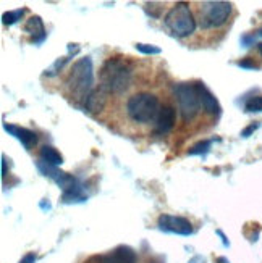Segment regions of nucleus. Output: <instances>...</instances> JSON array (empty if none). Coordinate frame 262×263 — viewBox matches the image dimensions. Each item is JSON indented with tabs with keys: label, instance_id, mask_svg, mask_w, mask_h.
I'll return each mask as SVG.
<instances>
[{
	"label": "nucleus",
	"instance_id": "1",
	"mask_svg": "<svg viewBox=\"0 0 262 263\" xmlns=\"http://www.w3.org/2000/svg\"><path fill=\"white\" fill-rule=\"evenodd\" d=\"M100 89L107 94H123L131 86V66L120 57H112L100 68Z\"/></svg>",
	"mask_w": 262,
	"mask_h": 263
},
{
	"label": "nucleus",
	"instance_id": "2",
	"mask_svg": "<svg viewBox=\"0 0 262 263\" xmlns=\"http://www.w3.org/2000/svg\"><path fill=\"white\" fill-rule=\"evenodd\" d=\"M66 86L78 104H84L88 96L94 90V68L89 57H83L73 63L70 76L66 79Z\"/></svg>",
	"mask_w": 262,
	"mask_h": 263
},
{
	"label": "nucleus",
	"instance_id": "3",
	"mask_svg": "<svg viewBox=\"0 0 262 263\" xmlns=\"http://www.w3.org/2000/svg\"><path fill=\"white\" fill-rule=\"evenodd\" d=\"M127 113L136 123H151L157 120L159 113H161V104L154 94L139 92L128 99Z\"/></svg>",
	"mask_w": 262,
	"mask_h": 263
},
{
	"label": "nucleus",
	"instance_id": "4",
	"mask_svg": "<svg viewBox=\"0 0 262 263\" xmlns=\"http://www.w3.org/2000/svg\"><path fill=\"white\" fill-rule=\"evenodd\" d=\"M167 29L177 37H186L196 29V18L186 2H178L165 15Z\"/></svg>",
	"mask_w": 262,
	"mask_h": 263
},
{
	"label": "nucleus",
	"instance_id": "5",
	"mask_svg": "<svg viewBox=\"0 0 262 263\" xmlns=\"http://www.w3.org/2000/svg\"><path fill=\"white\" fill-rule=\"evenodd\" d=\"M232 13V4L222 2V0H212V2H202L198 10L199 26L202 29H214L225 25Z\"/></svg>",
	"mask_w": 262,
	"mask_h": 263
},
{
	"label": "nucleus",
	"instance_id": "6",
	"mask_svg": "<svg viewBox=\"0 0 262 263\" xmlns=\"http://www.w3.org/2000/svg\"><path fill=\"white\" fill-rule=\"evenodd\" d=\"M173 92L178 102V108H180V115L183 118V121H191L195 118L199 108H201V99L196 84H189V83H180L173 87Z\"/></svg>",
	"mask_w": 262,
	"mask_h": 263
},
{
	"label": "nucleus",
	"instance_id": "7",
	"mask_svg": "<svg viewBox=\"0 0 262 263\" xmlns=\"http://www.w3.org/2000/svg\"><path fill=\"white\" fill-rule=\"evenodd\" d=\"M159 230H162L165 233H172V234H180V236H191L193 234V224L183 218V216H175V215H161L157 220Z\"/></svg>",
	"mask_w": 262,
	"mask_h": 263
},
{
	"label": "nucleus",
	"instance_id": "8",
	"mask_svg": "<svg viewBox=\"0 0 262 263\" xmlns=\"http://www.w3.org/2000/svg\"><path fill=\"white\" fill-rule=\"evenodd\" d=\"M196 87H198L201 105H202L204 111L209 113V115H212V117H219L220 111H222V107L219 104V100L214 97V94L202 83H196Z\"/></svg>",
	"mask_w": 262,
	"mask_h": 263
},
{
	"label": "nucleus",
	"instance_id": "9",
	"mask_svg": "<svg viewBox=\"0 0 262 263\" xmlns=\"http://www.w3.org/2000/svg\"><path fill=\"white\" fill-rule=\"evenodd\" d=\"M173 126H175V108L170 105H164L155 120V133L164 136L172 131Z\"/></svg>",
	"mask_w": 262,
	"mask_h": 263
},
{
	"label": "nucleus",
	"instance_id": "10",
	"mask_svg": "<svg viewBox=\"0 0 262 263\" xmlns=\"http://www.w3.org/2000/svg\"><path fill=\"white\" fill-rule=\"evenodd\" d=\"M4 128L7 133H10L13 137H16V139L25 145L26 151H31V147L38 142V136L36 133H32L31 129H26V128H20V126H15V124H8L5 123Z\"/></svg>",
	"mask_w": 262,
	"mask_h": 263
},
{
	"label": "nucleus",
	"instance_id": "11",
	"mask_svg": "<svg viewBox=\"0 0 262 263\" xmlns=\"http://www.w3.org/2000/svg\"><path fill=\"white\" fill-rule=\"evenodd\" d=\"M25 32H28L29 36H32L31 42L32 44H42L47 37V32H45L44 28V21L41 20V16H31L26 23H25Z\"/></svg>",
	"mask_w": 262,
	"mask_h": 263
},
{
	"label": "nucleus",
	"instance_id": "12",
	"mask_svg": "<svg viewBox=\"0 0 262 263\" xmlns=\"http://www.w3.org/2000/svg\"><path fill=\"white\" fill-rule=\"evenodd\" d=\"M106 102H107V92L99 87V89H94L93 92L88 96L83 107L91 113H97V111H100L102 108H104Z\"/></svg>",
	"mask_w": 262,
	"mask_h": 263
},
{
	"label": "nucleus",
	"instance_id": "13",
	"mask_svg": "<svg viewBox=\"0 0 262 263\" xmlns=\"http://www.w3.org/2000/svg\"><path fill=\"white\" fill-rule=\"evenodd\" d=\"M39 160L44 163H47L50 166H59L63 163V157L62 154L57 151L55 147L52 145H44L41 148V152H39Z\"/></svg>",
	"mask_w": 262,
	"mask_h": 263
},
{
	"label": "nucleus",
	"instance_id": "14",
	"mask_svg": "<svg viewBox=\"0 0 262 263\" xmlns=\"http://www.w3.org/2000/svg\"><path fill=\"white\" fill-rule=\"evenodd\" d=\"M109 255H110L113 263H136L134 250L128 246H120Z\"/></svg>",
	"mask_w": 262,
	"mask_h": 263
},
{
	"label": "nucleus",
	"instance_id": "15",
	"mask_svg": "<svg viewBox=\"0 0 262 263\" xmlns=\"http://www.w3.org/2000/svg\"><path fill=\"white\" fill-rule=\"evenodd\" d=\"M78 52H79L78 44H70V45H68V55L62 57V59H59V60H55V63L49 68V70H45V76H55L65 66V63L70 60L73 55H76Z\"/></svg>",
	"mask_w": 262,
	"mask_h": 263
},
{
	"label": "nucleus",
	"instance_id": "16",
	"mask_svg": "<svg viewBox=\"0 0 262 263\" xmlns=\"http://www.w3.org/2000/svg\"><path fill=\"white\" fill-rule=\"evenodd\" d=\"M23 15H25V8H18L15 11H7V13L2 15V23L7 26L16 25V23L23 18Z\"/></svg>",
	"mask_w": 262,
	"mask_h": 263
},
{
	"label": "nucleus",
	"instance_id": "17",
	"mask_svg": "<svg viewBox=\"0 0 262 263\" xmlns=\"http://www.w3.org/2000/svg\"><path fill=\"white\" fill-rule=\"evenodd\" d=\"M211 145H212V141H201V142L195 144L189 148L188 155H204V154H207Z\"/></svg>",
	"mask_w": 262,
	"mask_h": 263
},
{
	"label": "nucleus",
	"instance_id": "18",
	"mask_svg": "<svg viewBox=\"0 0 262 263\" xmlns=\"http://www.w3.org/2000/svg\"><path fill=\"white\" fill-rule=\"evenodd\" d=\"M246 111L249 113H259L262 111V96H254L251 97L248 102H246V105H244Z\"/></svg>",
	"mask_w": 262,
	"mask_h": 263
},
{
	"label": "nucleus",
	"instance_id": "19",
	"mask_svg": "<svg viewBox=\"0 0 262 263\" xmlns=\"http://www.w3.org/2000/svg\"><path fill=\"white\" fill-rule=\"evenodd\" d=\"M136 50H139L141 53H146V55H157L161 53V47H157V45H152V44H136Z\"/></svg>",
	"mask_w": 262,
	"mask_h": 263
},
{
	"label": "nucleus",
	"instance_id": "20",
	"mask_svg": "<svg viewBox=\"0 0 262 263\" xmlns=\"http://www.w3.org/2000/svg\"><path fill=\"white\" fill-rule=\"evenodd\" d=\"M238 66H240V68H248V70H256V68H259V65L254 63L251 59H244L241 62H238Z\"/></svg>",
	"mask_w": 262,
	"mask_h": 263
},
{
	"label": "nucleus",
	"instance_id": "21",
	"mask_svg": "<svg viewBox=\"0 0 262 263\" xmlns=\"http://www.w3.org/2000/svg\"><path fill=\"white\" fill-rule=\"evenodd\" d=\"M259 126H260L259 123H253V124H249V126H248L246 129H243V131H241V136H243V137H249V136H251V134H253V133H254V131L259 128Z\"/></svg>",
	"mask_w": 262,
	"mask_h": 263
},
{
	"label": "nucleus",
	"instance_id": "22",
	"mask_svg": "<svg viewBox=\"0 0 262 263\" xmlns=\"http://www.w3.org/2000/svg\"><path fill=\"white\" fill-rule=\"evenodd\" d=\"M20 263H36V254H34V252L26 254L25 257L20 260Z\"/></svg>",
	"mask_w": 262,
	"mask_h": 263
},
{
	"label": "nucleus",
	"instance_id": "23",
	"mask_svg": "<svg viewBox=\"0 0 262 263\" xmlns=\"http://www.w3.org/2000/svg\"><path fill=\"white\" fill-rule=\"evenodd\" d=\"M188 263H206V258L201 257V255H196V257H193Z\"/></svg>",
	"mask_w": 262,
	"mask_h": 263
},
{
	"label": "nucleus",
	"instance_id": "24",
	"mask_svg": "<svg viewBox=\"0 0 262 263\" xmlns=\"http://www.w3.org/2000/svg\"><path fill=\"white\" fill-rule=\"evenodd\" d=\"M7 176V157L2 155V178Z\"/></svg>",
	"mask_w": 262,
	"mask_h": 263
},
{
	"label": "nucleus",
	"instance_id": "25",
	"mask_svg": "<svg viewBox=\"0 0 262 263\" xmlns=\"http://www.w3.org/2000/svg\"><path fill=\"white\" fill-rule=\"evenodd\" d=\"M217 234H219V236L222 237V241H223V246H229V241H226V237L223 236V233H222V231H217Z\"/></svg>",
	"mask_w": 262,
	"mask_h": 263
},
{
	"label": "nucleus",
	"instance_id": "26",
	"mask_svg": "<svg viewBox=\"0 0 262 263\" xmlns=\"http://www.w3.org/2000/svg\"><path fill=\"white\" fill-rule=\"evenodd\" d=\"M253 37L256 39V37H262V28L259 29V31H256V34H253Z\"/></svg>",
	"mask_w": 262,
	"mask_h": 263
},
{
	"label": "nucleus",
	"instance_id": "27",
	"mask_svg": "<svg viewBox=\"0 0 262 263\" xmlns=\"http://www.w3.org/2000/svg\"><path fill=\"white\" fill-rule=\"evenodd\" d=\"M217 263H230L226 258H223V257H220V258H217Z\"/></svg>",
	"mask_w": 262,
	"mask_h": 263
},
{
	"label": "nucleus",
	"instance_id": "28",
	"mask_svg": "<svg viewBox=\"0 0 262 263\" xmlns=\"http://www.w3.org/2000/svg\"><path fill=\"white\" fill-rule=\"evenodd\" d=\"M257 47H259V52L262 53V42H260V44H257Z\"/></svg>",
	"mask_w": 262,
	"mask_h": 263
}]
</instances>
